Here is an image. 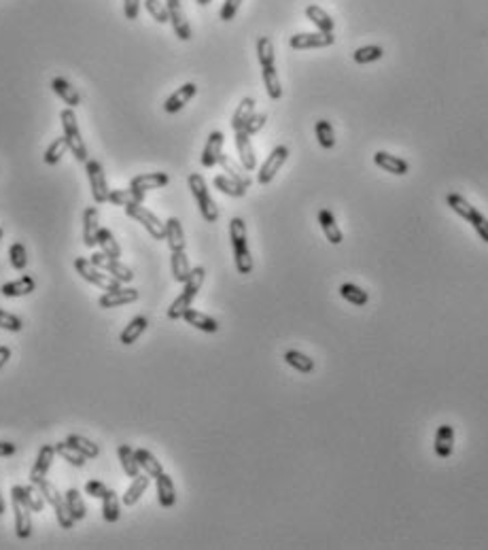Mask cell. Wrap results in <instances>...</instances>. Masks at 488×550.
I'll return each mask as SVG.
<instances>
[{
	"instance_id": "6da1fadb",
	"label": "cell",
	"mask_w": 488,
	"mask_h": 550,
	"mask_svg": "<svg viewBox=\"0 0 488 550\" xmlns=\"http://www.w3.org/2000/svg\"><path fill=\"white\" fill-rule=\"evenodd\" d=\"M229 240L234 246L236 270L240 274H251L253 272V256H251L249 240H247V226H244L242 217H234L229 221Z\"/></svg>"
},
{
	"instance_id": "7a4b0ae2",
	"label": "cell",
	"mask_w": 488,
	"mask_h": 550,
	"mask_svg": "<svg viewBox=\"0 0 488 550\" xmlns=\"http://www.w3.org/2000/svg\"><path fill=\"white\" fill-rule=\"evenodd\" d=\"M204 278H206V270H204V266L191 268L189 278L183 283L185 289L181 291V295L172 302V306L168 308V319H172V321L183 319V315L191 308V304H193V300H195L197 291L202 289V285H204Z\"/></svg>"
},
{
	"instance_id": "3957f363",
	"label": "cell",
	"mask_w": 488,
	"mask_h": 550,
	"mask_svg": "<svg viewBox=\"0 0 488 550\" xmlns=\"http://www.w3.org/2000/svg\"><path fill=\"white\" fill-rule=\"evenodd\" d=\"M446 202H448V206L455 210V213H457L461 219H465V221L471 223V228L475 230V234H478L484 242H488V219L480 213V210H478L475 206H471L461 194H448V196H446Z\"/></svg>"
},
{
	"instance_id": "277c9868",
	"label": "cell",
	"mask_w": 488,
	"mask_h": 550,
	"mask_svg": "<svg viewBox=\"0 0 488 550\" xmlns=\"http://www.w3.org/2000/svg\"><path fill=\"white\" fill-rule=\"evenodd\" d=\"M189 189H191V194H193V198H195V202H197L200 215L204 217V221L215 223V221L219 219V206H217V202L213 200V196H211V191H209V185H206L204 177L197 175V173L189 175Z\"/></svg>"
},
{
	"instance_id": "5b68a950",
	"label": "cell",
	"mask_w": 488,
	"mask_h": 550,
	"mask_svg": "<svg viewBox=\"0 0 488 550\" xmlns=\"http://www.w3.org/2000/svg\"><path fill=\"white\" fill-rule=\"evenodd\" d=\"M60 121H62L64 136H66V141H68V147H70L74 159L81 162V164H86V162L90 159V155H88V147H86V143H83V136H81L79 121H76L74 111H72L70 107L64 109V111L60 113Z\"/></svg>"
},
{
	"instance_id": "8992f818",
	"label": "cell",
	"mask_w": 488,
	"mask_h": 550,
	"mask_svg": "<svg viewBox=\"0 0 488 550\" xmlns=\"http://www.w3.org/2000/svg\"><path fill=\"white\" fill-rule=\"evenodd\" d=\"M74 268L81 274V278L92 283V285H96L102 291H115V289L121 287V283L115 276H111L108 272H104L98 266H94L88 258H76L74 260Z\"/></svg>"
},
{
	"instance_id": "52a82bcc",
	"label": "cell",
	"mask_w": 488,
	"mask_h": 550,
	"mask_svg": "<svg viewBox=\"0 0 488 550\" xmlns=\"http://www.w3.org/2000/svg\"><path fill=\"white\" fill-rule=\"evenodd\" d=\"M126 215L130 219H136L155 240H164L166 238V223L159 221V217L155 213H151L147 206H143V204H128L126 206Z\"/></svg>"
},
{
	"instance_id": "ba28073f",
	"label": "cell",
	"mask_w": 488,
	"mask_h": 550,
	"mask_svg": "<svg viewBox=\"0 0 488 550\" xmlns=\"http://www.w3.org/2000/svg\"><path fill=\"white\" fill-rule=\"evenodd\" d=\"M336 43L334 32H300L289 38L291 49H325Z\"/></svg>"
},
{
	"instance_id": "9c48e42d",
	"label": "cell",
	"mask_w": 488,
	"mask_h": 550,
	"mask_svg": "<svg viewBox=\"0 0 488 550\" xmlns=\"http://www.w3.org/2000/svg\"><path fill=\"white\" fill-rule=\"evenodd\" d=\"M86 171H88V179L92 185V196L96 200V204H104L108 202V183H106V175L104 168L98 159H88L86 162Z\"/></svg>"
},
{
	"instance_id": "30bf717a",
	"label": "cell",
	"mask_w": 488,
	"mask_h": 550,
	"mask_svg": "<svg viewBox=\"0 0 488 550\" xmlns=\"http://www.w3.org/2000/svg\"><path fill=\"white\" fill-rule=\"evenodd\" d=\"M90 262H92L94 266H98L100 270L108 272L111 276H115L119 283H130V281L134 278V272H132L126 264H121V262L115 260V258H108L106 253H102V251L94 253V256L90 258Z\"/></svg>"
},
{
	"instance_id": "8fae6325",
	"label": "cell",
	"mask_w": 488,
	"mask_h": 550,
	"mask_svg": "<svg viewBox=\"0 0 488 550\" xmlns=\"http://www.w3.org/2000/svg\"><path fill=\"white\" fill-rule=\"evenodd\" d=\"M287 157H289V147L278 145V147L268 155V159L263 162V166L259 168L257 183H259V185H268V183H272L274 177L278 175V171L282 168V164L287 162Z\"/></svg>"
},
{
	"instance_id": "7c38bea8",
	"label": "cell",
	"mask_w": 488,
	"mask_h": 550,
	"mask_svg": "<svg viewBox=\"0 0 488 550\" xmlns=\"http://www.w3.org/2000/svg\"><path fill=\"white\" fill-rule=\"evenodd\" d=\"M11 508H13V514H15V533L19 540H28L32 535V510L30 505L15 493L11 491Z\"/></svg>"
},
{
	"instance_id": "4fadbf2b",
	"label": "cell",
	"mask_w": 488,
	"mask_h": 550,
	"mask_svg": "<svg viewBox=\"0 0 488 550\" xmlns=\"http://www.w3.org/2000/svg\"><path fill=\"white\" fill-rule=\"evenodd\" d=\"M136 300H138V289L119 287L115 291H104V295H100V300H98V306L100 308H117V306L134 304Z\"/></svg>"
},
{
	"instance_id": "5bb4252c",
	"label": "cell",
	"mask_w": 488,
	"mask_h": 550,
	"mask_svg": "<svg viewBox=\"0 0 488 550\" xmlns=\"http://www.w3.org/2000/svg\"><path fill=\"white\" fill-rule=\"evenodd\" d=\"M54 457H56V444H45V446H40L38 450V457L32 465V470H30V482L38 485L43 478H47L49 474V468H51V463H54Z\"/></svg>"
},
{
	"instance_id": "9a60e30c",
	"label": "cell",
	"mask_w": 488,
	"mask_h": 550,
	"mask_svg": "<svg viewBox=\"0 0 488 550\" xmlns=\"http://www.w3.org/2000/svg\"><path fill=\"white\" fill-rule=\"evenodd\" d=\"M166 7H168L170 24H172V30H174L177 38L179 40H189L191 38V26L187 22V15L183 11L181 0H166Z\"/></svg>"
},
{
	"instance_id": "2e32d148",
	"label": "cell",
	"mask_w": 488,
	"mask_h": 550,
	"mask_svg": "<svg viewBox=\"0 0 488 550\" xmlns=\"http://www.w3.org/2000/svg\"><path fill=\"white\" fill-rule=\"evenodd\" d=\"M374 162L378 168H382L384 173H391L395 177H403L410 173V164L399 155H391L389 151H376Z\"/></svg>"
},
{
	"instance_id": "e0dca14e",
	"label": "cell",
	"mask_w": 488,
	"mask_h": 550,
	"mask_svg": "<svg viewBox=\"0 0 488 550\" xmlns=\"http://www.w3.org/2000/svg\"><path fill=\"white\" fill-rule=\"evenodd\" d=\"M223 145H225V136H223V132H219V130L211 132V136H209V141H206V147H204V151H202V157H200L202 166H204V168H213V166H217V164H219V157H221V153H223Z\"/></svg>"
},
{
	"instance_id": "ac0fdd59",
	"label": "cell",
	"mask_w": 488,
	"mask_h": 550,
	"mask_svg": "<svg viewBox=\"0 0 488 550\" xmlns=\"http://www.w3.org/2000/svg\"><path fill=\"white\" fill-rule=\"evenodd\" d=\"M236 149H238V157H240V164L247 168V171H255L257 166V155H255V149L251 145V136L244 132V130H238L236 132Z\"/></svg>"
},
{
	"instance_id": "d6986e66",
	"label": "cell",
	"mask_w": 488,
	"mask_h": 550,
	"mask_svg": "<svg viewBox=\"0 0 488 550\" xmlns=\"http://www.w3.org/2000/svg\"><path fill=\"white\" fill-rule=\"evenodd\" d=\"M170 183V177L166 173H147V175H138L130 181V187L140 191V194H147L151 189H161Z\"/></svg>"
},
{
	"instance_id": "ffe728a7",
	"label": "cell",
	"mask_w": 488,
	"mask_h": 550,
	"mask_svg": "<svg viewBox=\"0 0 488 550\" xmlns=\"http://www.w3.org/2000/svg\"><path fill=\"white\" fill-rule=\"evenodd\" d=\"M100 232V213L96 206H88L83 210V244L94 249L98 242H96V236Z\"/></svg>"
},
{
	"instance_id": "44dd1931",
	"label": "cell",
	"mask_w": 488,
	"mask_h": 550,
	"mask_svg": "<svg viewBox=\"0 0 488 550\" xmlns=\"http://www.w3.org/2000/svg\"><path fill=\"white\" fill-rule=\"evenodd\" d=\"M197 94V86L195 83H185V86H181L174 94H170L168 98H166V102H164V111L166 113H179L193 96Z\"/></svg>"
},
{
	"instance_id": "7402d4cb",
	"label": "cell",
	"mask_w": 488,
	"mask_h": 550,
	"mask_svg": "<svg viewBox=\"0 0 488 550\" xmlns=\"http://www.w3.org/2000/svg\"><path fill=\"white\" fill-rule=\"evenodd\" d=\"M318 226H320L325 238H327L332 244H340L344 240V234H342V230H340V226H338V221H336V217L330 208L318 210Z\"/></svg>"
},
{
	"instance_id": "603a6c76",
	"label": "cell",
	"mask_w": 488,
	"mask_h": 550,
	"mask_svg": "<svg viewBox=\"0 0 488 550\" xmlns=\"http://www.w3.org/2000/svg\"><path fill=\"white\" fill-rule=\"evenodd\" d=\"M455 450V427L441 425L435 434V455L439 459H448Z\"/></svg>"
},
{
	"instance_id": "cb8c5ba5",
	"label": "cell",
	"mask_w": 488,
	"mask_h": 550,
	"mask_svg": "<svg viewBox=\"0 0 488 550\" xmlns=\"http://www.w3.org/2000/svg\"><path fill=\"white\" fill-rule=\"evenodd\" d=\"M11 491H15L28 505H30V510L32 512H40L45 508V497H43V493H40V489L34 485V482H30V485H26V487H22V485H17V487H13Z\"/></svg>"
},
{
	"instance_id": "d4e9b609",
	"label": "cell",
	"mask_w": 488,
	"mask_h": 550,
	"mask_svg": "<svg viewBox=\"0 0 488 550\" xmlns=\"http://www.w3.org/2000/svg\"><path fill=\"white\" fill-rule=\"evenodd\" d=\"M51 90L70 107V109H74V107H79L81 104V94H79V90L76 88H72V83L70 81H66L64 77H56L54 81H51Z\"/></svg>"
},
{
	"instance_id": "484cf974",
	"label": "cell",
	"mask_w": 488,
	"mask_h": 550,
	"mask_svg": "<svg viewBox=\"0 0 488 550\" xmlns=\"http://www.w3.org/2000/svg\"><path fill=\"white\" fill-rule=\"evenodd\" d=\"M183 319L191 325V327H195V329H200V331H206V333H217L219 331V323H217V319H213V317H209V315H204V313H200V311H195V308H189L185 315H183Z\"/></svg>"
},
{
	"instance_id": "4316f807",
	"label": "cell",
	"mask_w": 488,
	"mask_h": 550,
	"mask_svg": "<svg viewBox=\"0 0 488 550\" xmlns=\"http://www.w3.org/2000/svg\"><path fill=\"white\" fill-rule=\"evenodd\" d=\"M219 164H221V168H223V173H227V177H231L234 181H238L240 185H244V187H251V177H249V171L244 166H238L229 155H225V153H221V157H219Z\"/></svg>"
},
{
	"instance_id": "83f0119b",
	"label": "cell",
	"mask_w": 488,
	"mask_h": 550,
	"mask_svg": "<svg viewBox=\"0 0 488 550\" xmlns=\"http://www.w3.org/2000/svg\"><path fill=\"white\" fill-rule=\"evenodd\" d=\"M155 485H157V499H159V503L164 508H172L177 503V489H174L172 478L161 472L155 478Z\"/></svg>"
},
{
	"instance_id": "f1b7e54d",
	"label": "cell",
	"mask_w": 488,
	"mask_h": 550,
	"mask_svg": "<svg viewBox=\"0 0 488 550\" xmlns=\"http://www.w3.org/2000/svg\"><path fill=\"white\" fill-rule=\"evenodd\" d=\"M36 289V283L32 276H22L17 281H11V283H5L0 293L5 295V298H22V295H30L32 291Z\"/></svg>"
},
{
	"instance_id": "f546056e",
	"label": "cell",
	"mask_w": 488,
	"mask_h": 550,
	"mask_svg": "<svg viewBox=\"0 0 488 550\" xmlns=\"http://www.w3.org/2000/svg\"><path fill=\"white\" fill-rule=\"evenodd\" d=\"M149 327V321H147V317H143V315H138V317H134L128 325H126V329L121 331V336H119V340H121V345H126V347H130V345H134L138 338L145 333V329Z\"/></svg>"
},
{
	"instance_id": "4dcf8cb0",
	"label": "cell",
	"mask_w": 488,
	"mask_h": 550,
	"mask_svg": "<svg viewBox=\"0 0 488 550\" xmlns=\"http://www.w3.org/2000/svg\"><path fill=\"white\" fill-rule=\"evenodd\" d=\"M253 115H255V100L251 96L242 98L240 104H238V109H236V113H234V117H231V128H234V132L242 130Z\"/></svg>"
},
{
	"instance_id": "1f68e13d",
	"label": "cell",
	"mask_w": 488,
	"mask_h": 550,
	"mask_svg": "<svg viewBox=\"0 0 488 550\" xmlns=\"http://www.w3.org/2000/svg\"><path fill=\"white\" fill-rule=\"evenodd\" d=\"M145 196L147 194H140L136 189H111L108 191V202L113 206H128V204H143L145 202Z\"/></svg>"
},
{
	"instance_id": "d6a6232c",
	"label": "cell",
	"mask_w": 488,
	"mask_h": 550,
	"mask_svg": "<svg viewBox=\"0 0 488 550\" xmlns=\"http://www.w3.org/2000/svg\"><path fill=\"white\" fill-rule=\"evenodd\" d=\"M306 17L316 26L318 32H334V28H336V22L332 19V15L327 11H323L320 7H316V5L306 7Z\"/></svg>"
},
{
	"instance_id": "836d02e7",
	"label": "cell",
	"mask_w": 488,
	"mask_h": 550,
	"mask_svg": "<svg viewBox=\"0 0 488 550\" xmlns=\"http://www.w3.org/2000/svg\"><path fill=\"white\" fill-rule=\"evenodd\" d=\"M166 242L170 251H185V232L177 217H170L166 221Z\"/></svg>"
},
{
	"instance_id": "e575fe53",
	"label": "cell",
	"mask_w": 488,
	"mask_h": 550,
	"mask_svg": "<svg viewBox=\"0 0 488 550\" xmlns=\"http://www.w3.org/2000/svg\"><path fill=\"white\" fill-rule=\"evenodd\" d=\"M117 455H119L121 468H124L126 476H130V478H136V476L140 474V465H138V459H136V453H134V448H130L128 444H121V446H119V450H117Z\"/></svg>"
},
{
	"instance_id": "d590c367",
	"label": "cell",
	"mask_w": 488,
	"mask_h": 550,
	"mask_svg": "<svg viewBox=\"0 0 488 550\" xmlns=\"http://www.w3.org/2000/svg\"><path fill=\"white\" fill-rule=\"evenodd\" d=\"M149 485H151V476H149V474H138V476L132 480V485L128 487V491H126V495H124V503H126V505H134V503H138L140 497L145 495V491L149 489Z\"/></svg>"
},
{
	"instance_id": "8d00e7d4",
	"label": "cell",
	"mask_w": 488,
	"mask_h": 550,
	"mask_svg": "<svg viewBox=\"0 0 488 550\" xmlns=\"http://www.w3.org/2000/svg\"><path fill=\"white\" fill-rule=\"evenodd\" d=\"M170 268H172V276H174L177 283H185L189 278L191 266H189V258L185 256V251H172Z\"/></svg>"
},
{
	"instance_id": "74e56055",
	"label": "cell",
	"mask_w": 488,
	"mask_h": 550,
	"mask_svg": "<svg viewBox=\"0 0 488 550\" xmlns=\"http://www.w3.org/2000/svg\"><path fill=\"white\" fill-rule=\"evenodd\" d=\"M261 77H263V83H266L268 96L272 100H278L282 96V86H280V79H278V72H276V64L261 66Z\"/></svg>"
},
{
	"instance_id": "f35d334b",
	"label": "cell",
	"mask_w": 488,
	"mask_h": 550,
	"mask_svg": "<svg viewBox=\"0 0 488 550\" xmlns=\"http://www.w3.org/2000/svg\"><path fill=\"white\" fill-rule=\"evenodd\" d=\"M56 453L64 459V461H68L70 465H74V468H83L86 465V461H88V457L81 453L79 448H74L70 442H58L56 444Z\"/></svg>"
},
{
	"instance_id": "ab89813d",
	"label": "cell",
	"mask_w": 488,
	"mask_h": 550,
	"mask_svg": "<svg viewBox=\"0 0 488 550\" xmlns=\"http://www.w3.org/2000/svg\"><path fill=\"white\" fill-rule=\"evenodd\" d=\"M136 453V459H138V465H140V470H145V474H149L151 478H157L161 472V463L155 459V455L151 453V450H147V448H138V450H134Z\"/></svg>"
},
{
	"instance_id": "60d3db41",
	"label": "cell",
	"mask_w": 488,
	"mask_h": 550,
	"mask_svg": "<svg viewBox=\"0 0 488 550\" xmlns=\"http://www.w3.org/2000/svg\"><path fill=\"white\" fill-rule=\"evenodd\" d=\"M314 132H316V141L323 149L336 147V132H334V125L327 119H318L314 125Z\"/></svg>"
},
{
	"instance_id": "b9f144b4",
	"label": "cell",
	"mask_w": 488,
	"mask_h": 550,
	"mask_svg": "<svg viewBox=\"0 0 488 550\" xmlns=\"http://www.w3.org/2000/svg\"><path fill=\"white\" fill-rule=\"evenodd\" d=\"M64 499L68 503V510L74 517V521H83L88 514V508H86V501H83V497H81L79 489H68L64 493Z\"/></svg>"
},
{
	"instance_id": "7bdbcfd3",
	"label": "cell",
	"mask_w": 488,
	"mask_h": 550,
	"mask_svg": "<svg viewBox=\"0 0 488 550\" xmlns=\"http://www.w3.org/2000/svg\"><path fill=\"white\" fill-rule=\"evenodd\" d=\"M96 242H98V246L102 249V253H106L108 258H115V260L121 258V246H119V242L115 240V236H113L111 230L100 228V232H98V236H96Z\"/></svg>"
},
{
	"instance_id": "ee69618b",
	"label": "cell",
	"mask_w": 488,
	"mask_h": 550,
	"mask_svg": "<svg viewBox=\"0 0 488 550\" xmlns=\"http://www.w3.org/2000/svg\"><path fill=\"white\" fill-rule=\"evenodd\" d=\"M119 514H121V503H119V497L115 491H106V495L102 497V517L106 523H117L119 521Z\"/></svg>"
},
{
	"instance_id": "f6af8a7d",
	"label": "cell",
	"mask_w": 488,
	"mask_h": 550,
	"mask_svg": "<svg viewBox=\"0 0 488 550\" xmlns=\"http://www.w3.org/2000/svg\"><path fill=\"white\" fill-rule=\"evenodd\" d=\"M213 183H215V187H217L221 194L231 196V198H242L244 194H247V187L240 185L238 181H234V179L227 177V175H219V177H215Z\"/></svg>"
},
{
	"instance_id": "bcb514c9",
	"label": "cell",
	"mask_w": 488,
	"mask_h": 550,
	"mask_svg": "<svg viewBox=\"0 0 488 550\" xmlns=\"http://www.w3.org/2000/svg\"><path fill=\"white\" fill-rule=\"evenodd\" d=\"M340 295H342L346 302H350L355 306H365V304H368V300H370L368 291H363L361 287H357L352 283H344L340 287Z\"/></svg>"
},
{
	"instance_id": "7dc6e473",
	"label": "cell",
	"mask_w": 488,
	"mask_h": 550,
	"mask_svg": "<svg viewBox=\"0 0 488 550\" xmlns=\"http://www.w3.org/2000/svg\"><path fill=\"white\" fill-rule=\"evenodd\" d=\"M68 149H70V147H68L66 136H60V139H56V141L47 147V151H45V155H43V162H45L47 166H56V164L64 157V153H66Z\"/></svg>"
},
{
	"instance_id": "c3c4849f",
	"label": "cell",
	"mask_w": 488,
	"mask_h": 550,
	"mask_svg": "<svg viewBox=\"0 0 488 550\" xmlns=\"http://www.w3.org/2000/svg\"><path fill=\"white\" fill-rule=\"evenodd\" d=\"M284 361H287L291 368H295L298 372H302V374H310L314 370V361L308 355L300 353V351H287V353H284Z\"/></svg>"
},
{
	"instance_id": "681fc988",
	"label": "cell",
	"mask_w": 488,
	"mask_h": 550,
	"mask_svg": "<svg viewBox=\"0 0 488 550\" xmlns=\"http://www.w3.org/2000/svg\"><path fill=\"white\" fill-rule=\"evenodd\" d=\"M66 442H70L74 448H79V450L83 453L88 459H96V457L100 455V448H98V444H94V442H92V440H88L86 436L70 434V436L66 438Z\"/></svg>"
},
{
	"instance_id": "f907efd6",
	"label": "cell",
	"mask_w": 488,
	"mask_h": 550,
	"mask_svg": "<svg viewBox=\"0 0 488 550\" xmlns=\"http://www.w3.org/2000/svg\"><path fill=\"white\" fill-rule=\"evenodd\" d=\"M382 56H384V49L380 45H365V47H359L352 54V60L357 64H372V62L380 60Z\"/></svg>"
},
{
	"instance_id": "816d5d0a",
	"label": "cell",
	"mask_w": 488,
	"mask_h": 550,
	"mask_svg": "<svg viewBox=\"0 0 488 550\" xmlns=\"http://www.w3.org/2000/svg\"><path fill=\"white\" fill-rule=\"evenodd\" d=\"M145 9L157 24H168L170 22L168 7H166L164 0H145Z\"/></svg>"
},
{
	"instance_id": "f5cc1de1",
	"label": "cell",
	"mask_w": 488,
	"mask_h": 550,
	"mask_svg": "<svg viewBox=\"0 0 488 550\" xmlns=\"http://www.w3.org/2000/svg\"><path fill=\"white\" fill-rule=\"evenodd\" d=\"M257 60L261 66H272L274 64V43L268 36H261L257 40Z\"/></svg>"
},
{
	"instance_id": "db71d44e",
	"label": "cell",
	"mask_w": 488,
	"mask_h": 550,
	"mask_svg": "<svg viewBox=\"0 0 488 550\" xmlns=\"http://www.w3.org/2000/svg\"><path fill=\"white\" fill-rule=\"evenodd\" d=\"M9 262L15 270H24L28 266V251L22 242H13L9 249Z\"/></svg>"
},
{
	"instance_id": "11a10c76",
	"label": "cell",
	"mask_w": 488,
	"mask_h": 550,
	"mask_svg": "<svg viewBox=\"0 0 488 550\" xmlns=\"http://www.w3.org/2000/svg\"><path fill=\"white\" fill-rule=\"evenodd\" d=\"M22 327H24V323H22L19 317H15V315H11V313H7V311L0 308V329H7V331H22Z\"/></svg>"
},
{
	"instance_id": "9f6ffc18",
	"label": "cell",
	"mask_w": 488,
	"mask_h": 550,
	"mask_svg": "<svg viewBox=\"0 0 488 550\" xmlns=\"http://www.w3.org/2000/svg\"><path fill=\"white\" fill-rule=\"evenodd\" d=\"M266 121H268V115L266 113H255L249 121H247V125H244V132H247L249 136H255L257 132H261V128L266 125Z\"/></svg>"
},
{
	"instance_id": "6f0895ef",
	"label": "cell",
	"mask_w": 488,
	"mask_h": 550,
	"mask_svg": "<svg viewBox=\"0 0 488 550\" xmlns=\"http://www.w3.org/2000/svg\"><path fill=\"white\" fill-rule=\"evenodd\" d=\"M240 5H242V0H225L221 11H219V19L221 22H231L236 17V13H238Z\"/></svg>"
},
{
	"instance_id": "680465c9",
	"label": "cell",
	"mask_w": 488,
	"mask_h": 550,
	"mask_svg": "<svg viewBox=\"0 0 488 550\" xmlns=\"http://www.w3.org/2000/svg\"><path fill=\"white\" fill-rule=\"evenodd\" d=\"M106 491H108V487H106L104 482H100V480H90V482L86 485V493H88L90 497H94V499H102V497L106 495Z\"/></svg>"
},
{
	"instance_id": "91938a15",
	"label": "cell",
	"mask_w": 488,
	"mask_h": 550,
	"mask_svg": "<svg viewBox=\"0 0 488 550\" xmlns=\"http://www.w3.org/2000/svg\"><path fill=\"white\" fill-rule=\"evenodd\" d=\"M138 13H140V0H124V15H126V19L134 22V19H138Z\"/></svg>"
},
{
	"instance_id": "94428289",
	"label": "cell",
	"mask_w": 488,
	"mask_h": 550,
	"mask_svg": "<svg viewBox=\"0 0 488 550\" xmlns=\"http://www.w3.org/2000/svg\"><path fill=\"white\" fill-rule=\"evenodd\" d=\"M17 446L13 442H0V457H11L15 455Z\"/></svg>"
},
{
	"instance_id": "6125c7cd",
	"label": "cell",
	"mask_w": 488,
	"mask_h": 550,
	"mask_svg": "<svg viewBox=\"0 0 488 550\" xmlns=\"http://www.w3.org/2000/svg\"><path fill=\"white\" fill-rule=\"evenodd\" d=\"M9 359H11V349L9 347H0V368H5Z\"/></svg>"
},
{
	"instance_id": "be15d7a7",
	"label": "cell",
	"mask_w": 488,
	"mask_h": 550,
	"mask_svg": "<svg viewBox=\"0 0 488 550\" xmlns=\"http://www.w3.org/2000/svg\"><path fill=\"white\" fill-rule=\"evenodd\" d=\"M5 508H7V503H5V497H3V491H0V514H5Z\"/></svg>"
},
{
	"instance_id": "e7e4bbea",
	"label": "cell",
	"mask_w": 488,
	"mask_h": 550,
	"mask_svg": "<svg viewBox=\"0 0 488 550\" xmlns=\"http://www.w3.org/2000/svg\"><path fill=\"white\" fill-rule=\"evenodd\" d=\"M195 3H197L200 7H206V5H211V3H213V0H195Z\"/></svg>"
},
{
	"instance_id": "03108f58",
	"label": "cell",
	"mask_w": 488,
	"mask_h": 550,
	"mask_svg": "<svg viewBox=\"0 0 488 550\" xmlns=\"http://www.w3.org/2000/svg\"><path fill=\"white\" fill-rule=\"evenodd\" d=\"M3 234H5V230H3V228H0V240H3Z\"/></svg>"
}]
</instances>
